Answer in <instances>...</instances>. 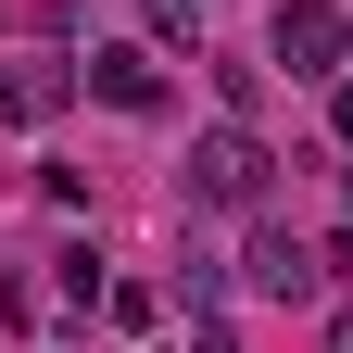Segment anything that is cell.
<instances>
[{
	"label": "cell",
	"instance_id": "obj_1",
	"mask_svg": "<svg viewBox=\"0 0 353 353\" xmlns=\"http://www.w3.org/2000/svg\"><path fill=\"white\" fill-rule=\"evenodd\" d=\"M265 51H278L290 76H341V63H353V13H328V0H278Z\"/></svg>",
	"mask_w": 353,
	"mask_h": 353
},
{
	"label": "cell",
	"instance_id": "obj_2",
	"mask_svg": "<svg viewBox=\"0 0 353 353\" xmlns=\"http://www.w3.org/2000/svg\"><path fill=\"white\" fill-rule=\"evenodd\" d=\"M190 190L228 202V214H265V139H252V126H214V139L190 152Z\"/></svg>",
	"mask_w": 353,
	"mask_h": 353
},
{
	"label": "cell",
	"instance_id": "obj_3",
	"mask_svg": "<svg viewBox=\"0 0 353 353\" xmlns=\"http://www.w3.org/2000/svg\"><path fill=\"white\" fill-rule=\"evenodd\" d=\"M240 278H252L265 303H303V290L328 278V252H303V240L278 228V214H265V228H252V252H240Z\"/></svg>",
	"mask_w": 353,
	"mask_h": 353
},
{
	"label": "cell",
	"instance_id": "obj_4",
	"mask_svg": "<svg viewBox=\"0 0 353 353\" xmlns=\"http://www.w3.org/2000/svg\"><path fill=\"white\" fill-rule=\"evenodd\" d=\"M88 88H101L114 114H164V63L152 51H88Z\"/></svg>",
	"mask_w": 353,
	"mask_h": 353
},
{
	"label": "cell",
	"instance_id": "obj_5",
	"mask_svg": "<svg viewBox=\"0 0 353 353\" xmlns=\"http://www.w3.org/2000/svg\"><path fill=\"white\" fill-rule=\"evenodd\" d=\"M63 88H76V76H63L51 51H38V63H0V114H13V126H38V114H63Z\"/></svg>",
	"mask_w": 353,
	"mask_h": 353
},
{
	"label": "cell",
	"instance_id": "obj_6",
	"mask_svg": "<svg viewBox=\"0 0 353 353\" xmlns=\"http://www.w3.org/2000/svg\"><path fill=\"white\" fill-rule=\"evenodd\" d=\"M328 126H341V139H353V76H341V88H328Z\"/></svg>",
	"mask_w": 353,
	"mask_h": 353
},
{
	"label": "cell",
	"instance_id": "obj_7",
	"mask_svg": "<svg viewBox=\"0 0 353 353\" xmlns=\"http://www.w3.org/2000/svg\"><path fill=\"white\" fill-rule=\"evenodd\" d=\"M190 353H240V341H228V328H214V316H202V341H190Z\"/></svg>",
	"mask_w": 353,
	"mask_h": 353
},
{
	"label": "cell",
	"instance_id": "obj_8",
	"mask_svg": "<svg viewBox=\"0 0 353 353\" xmlns=\"http://www.w3.org/2000/svg\"><path fill=\"white\" fill-rule=\"evenodd\" d=\"M328 353H353V316H341V328H328Z\"/></svg>",
	"mask_w": 353,
	"mask_h": 353
}]
</instances>
